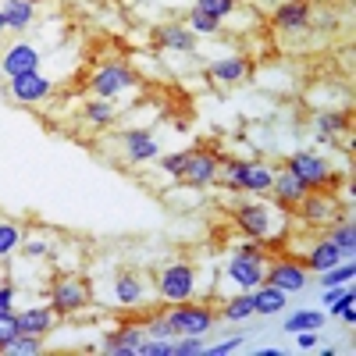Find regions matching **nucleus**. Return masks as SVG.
Masks as SVG:
<instances>
[{
  "instance_id": "obj_1",
  "label": "nucleus",
  "mask_w": 356,
  "mask_h": 356,
  "mask_svg": "<svg viewBox=\"0 0 356 356\" xmlns=\"http://www.w3.org/2000/svg\"><path fill=\"white\" fill-rule=\"evenodd\" d=\"M218 164H221V175H218V178H225V182H235L243 193H257V196L271 193L275 168L267 164V161H239V157L218 154Z\"/></svg>"
},
{
  "instance_id": "obj_2",
  "label": "nucleus",
  "mask_w": 356,
  "mask_h": 356,
  "mask_svg": "<svg viewBox=\"0 0 356 356\" xmlns=\"http://www.w3.org/2000/svg\"><path fill=\"white\" fill-rule=\"evenodd\" d=\"M86 89L93 97H104V100H122V97H129V93L139 89V75L125 61H104L100 68H93Z\"/></svg>"
},
{
  "instance_id": "obj_3",
  "label": "nucleus",
  "mask_w": 356,
  "mask_h": 356,
  "mask_svg": "<svg viewBox=\"0 0 356 356\" xmlns=\"http://www.w3.org/2000/svg\"><path fill=\"white\" fill-rule=\"evenodd\" d=\"M157 296H161L168 307L193 300V296H196V267L186 264V260L164 264L161 275H157Z\"/></svg>"
},
{
  "instance_id": "obj_4",
  "label": "nucleus",
  "mask_w": 356,
  "mask_h": 356,
  "mask_svg": "<svg viewBox=\"0 0 356 356\" xmlns=\"http://www.w3.org/2000/svg\"><path fill=\"white\" fill-rule=\"evenodd\" d=\"M235 225H239L250 239H264V243H271L282 232V218L275 214V207L264 203V200H250L243 207H235Z\"/></svg>"
},
{
  "instance_id": "obj_5",
  "label": "nucleus",
  "mask_w": 356,
  "mask_h": 356,
  "mask_svg": "<svg viewBox=\"0 0 356 356\" xmlns=\"http://www.w3.org/2000/svg\"><path fill=\"white\" fill-rule=\"evenodd\" d=\"M89 303H93V289H89V282H82L75 275L54 278V285H50V307H54L57 317H72V314L86 310Z\"/></svg>"
},
{
  "instance_id": "obj_6",
  "label": "nucleus",
  "mask_w": 356,
  "mask_h": 356,
  "mask_svg": "<svg viewBox=\"0 0 356 356\" xmlns=\"http://www.w3.org/2000/svg\"><path fill=\"white\" fill-rule=\"evenodd\" d=\"M168 317L175 324L178 339H182V335H211V328L218 324V310L207 307V303H196V300L168 307Z\"/></svg>"
},
{
  "instance_id": "obj_7",
  "label": "nucleus",
  "mask_w": 356,
  "mask_h": 356,
  "mask_svg": "<svg viewBox=\"0 0 356 356\" xmlns=\"http://www.w3.org/2000/svg\"><path fill=\"white\" fill-rule=\"evenodd\" d=\"M264 282L275 285L289 296L303 292L310 285V271L303 267V260H292V257H275L271 264H264Z\"/></svg>"
},
{
  "instance_id": "obj_8",
  "label": "nucleus",
  "mask_w": 356,
  "mask_h": 356,
  "mask_svg": "<svg viewBox=\"0 0 356 356\" xmlns=\"http://www.w3.org/2000/svg\"><path fill=\"white\" fill-rule=\"evenodd\" d=\"M4 89H8V97H11L15 104L36 107V104H43V100L54 97V79H47L43 72H25V75L8 79Z\"/></svg>"
},
{
  "instance_id": "obj_9",
  "label": "nucleus",
  "mask_w": 356,
  "mask_h": 356,
  "mask_svg": "<svg viewBox=\"0 0 356 356\" xmlns=\"http://www.w3.org/2000/svg\"><path fill=\"white\" fill-rule=\"evenodd\" d=\"M43 65V50L29 40H15L11 47H4L0 54V75L4 79H15V75H25V72H40Z\"/></svg>"
},
{
  "instance_id": "obj_10",
  "label": "nucleus",
  "mask_w": 356,
  "mask_h": 356,
  "mask_svg": "<svg viewBox=\"0 0 356 356\" xmlns=\"http://www.w3.org/2000/svg\"><path fill=\"white\" fill-rule=\"evenodd\" d=\"M285 168L300 178V182H307L310 189H324L328 186V175H332V164L324 161L321 154H314V150H296L285 161Z\"/></svg>"
},
{
  "instance_id": "obj_11",
  "label": "nucleus",
  "mask_w": 356,
  "mask_h": 356,
  "mask_svg": "<svg viewBox=\"0 0 356 356\" xmlns=\"http://www.w3.org/2000/svg\"><path fill=\"white\" fill-rule=\"evenodd\" d=\"M221 175V164H218V154L214 150H189V161L182 168V182L193 186V189H211Z\"/></svg>"
},
{
  "instance_id": "obj_12",
  "label": "nucleus",
  "mask_w": 356,
  "mask_h": 356,
  "mask_svg": "<svg viewBox=\"0 0 356 356\" xmlns=\"http://www.w3.org/2000/svg\"><path fill=\"white\" fill-rule=\"evenodd\" d=\"M225 278L239 289V292H253V289L264 282V260H253V257L235 253V257L225 264Z\"/></svg>"
},
{
  "instance_id": "obj_13",
  "label": "nucleus",
  "mask_w": 356,
  "mask_h": 356,
  "mask_svg": "<svg viewBox=\"0 0 356 356\" xmlns=\"http://www.w3.org/2000/svg\"><path fill=\"white\" fill-rule=\"evenodd\" d=\"M307 193H310V186L300 182V178H296L289 168H278V171H275L271 196H275V203L282 207V211H292V207H300V203L307 200Z\"/></svg>"
},
{
  "instance_id": "obj_14",
  "label": "nucleus",
  "mask_w": 356,
  "mask_h": 356,
  "mask_svg": "<svg viewBox=\"0 0 356 356\" xmlns=\"http://www.w3.org/2000/svg\"><path fill=\"white\" fill-rule=\"evenodd\" d=\"M0 15L8 22V33H29L40 22V0H0Z\"/></svg>"
},
{
  "instance_id": "obj_15",
  "label": "nucleus",
  "mask_w": 356,
  "mask_h": 356,
  "mask_svg": "<svg viewBox=\"0 0 356 356\" xmlns=\"http://www.w3.org/2000/svg\"><path fill=\"white\" fill-rule=\"evenodd\" d=\"M111 292H114L118 307H139V303H146V296H150L146 278L136 275V271H118L114 282H111Z\"/></svg>"
},
{
  "instance_id": "obj_16",
  "label": "nucleus",
  "mask_w": 356,
  "mask_h": 356,
  "mask_svg": "<svg viewBox=\"0 0 356 356\" xmlns=\"http://www.w3.org/2000/svg\"><path fill=\"white\" fill-rule=\"evenodd\" d=\"M278 33H307L310 29V4L307 0H285V4L275 8L271 15Z\"/></svg>"
},
{
  "instance_id": "obj_17",
  "label": "nucleus",
  "mask_w": 356,
  "mask_h": 356,
  "mask_svg": "<svg viewBox=\"0 0 356 356\" xmlns=\"http://www.w3.org/2000/svg\"><path fill=\"white\" fill-rule=\"evenodd\" d=\"M15 321H18V332H22V335H40V339H47V335L54 332L57 314H54V307H50V303H36V307L18 310V314H15Z\"/></svg>"
},
{
  "instance_id": "obj_18",
  "label": "nucleus",
  "mask_w": 356,
  "mask_h": 356,
  "mask_svg": "<svg viewBox=\"0 0 356 356\" xmlns=\"http://www.w3.org/2000/svg\"><path fill=\"white\" fill-rule=\"evenodd\" d=\"M122 146H125L129 164H146V161H157L161 157V143L154 139V132H143V129L125 132L122 136Z\"/></svg>"
},
{
  "instance_id": "obj_19",
  "label": "nucleus",
  "mask_w": 356,
  "mask_h": 356,
  "mask_svg": "<svg viewBox=\"0 0 356 356\" xmlns=\"http://www.w3.org/2000/svg\"><path fill=\"white\" fill-rule=\"evenodd\" d=\"M146 339V328L143 324H122L118 332H111L104 339V353L107 356H136L139 342Z\"/></svg>"
},
{
  "instance_id": "obj_20",
  "label": "nucleus",
  "mask_w": 356,
  "mask_h": 356,
  "mask_svg": "<svg viewBox=\"0 0 356 356\" xmlns=\"http://www.w3.org/2000/svg\"><path fill=\"white\" fill-rule=\"evenodd\" d=\"M154 36H157V47H161V50H171V54H193V50H196V36L189 33L186 25H178V22L157 25Z\"/></svg>"
},
{
  "instance_id": "obj_21",
  "label": "nucleus",
  "mask_w": 356,
  "mask_h": 356,
  "mask_svg": "<svg viewBox=\"0 0 356 356\" xmlns=\"http://www.w3.org/2000/svg\"><path fill=\"white\" fill-rule=\"evenodd\" d=\"M339 260H349V257H342V250H339L332 239H317V243L307 250L303 267H307V271H314V275H321V271H328V267H335Z\"/></svg>"
},
{
  "instance_id": "obj_22",
  "label": "nucleus",
  "mask_w": 356,
  "mask_h": 356,
  "mask_svg": "<svg viewBox=\"0 0 356 356\" xmlns=\"http://www.w3.org/2000/svg\"><path fill=\"white\" fill-rule=\"evenodd\" d=\"M250 75V61L243 54H228V57H218V61L211 65V79L221 82V86H235L243 82Z\"/></svg>"
},
{
  "instance_id": "obj_23",
  "label": "nucleus",
  "mask_w": 356,
  "mask_h": 356,
  "mask_svg": "<svg viewBox=\"0 0 356 356\" xmlns=\"http://www.w3.org/2000/svg\"><path fill=\"white\" fill-rule=\"evenodd\" d=\"M285 307H289V292H282V289H275V285H267V282H260V285L253 289V314L275 317V314H282Z\"/></svg>"
},
{
  "instance_id": "obj_24",
  "label": "nucleus",
  "mask_w": 356,
  "mask_h": 356,
  "mask_svg": "<svg viewBox=\"0 0 356 356\" xmlns=\"http://www.w3.org/2000/svg\"><path fill=\"white\" fill-rule=\"evenodd\" d=\"M82 122L93 129H107L118 122V100H104V97H89L82 104Z\"/></svg>"
},
{
  "instance_id": "obj_25",
  "label": "nucleus",
  "mask_w": 356,
  "mask_h": 356,
  "mask_svg": "<svg viewBox=\"0 0 356 356\" xmlns=\"http://www.w3.org/2000/svg\"><path fill=\"white\" fill-rule=\"evenodd\" d=\"M300 211H303L307 221H314V225L335 221V200H332V196H324V193H317V189H310L307 200L300 203Z\"/></svg>"
},
{
  "instance_id": "obj_26",
  "label": "nucleus",
  "mask_w": 356,
  "mask_h": 356,
  "mask_svg": "<svg viewBox=\"0 0 356 356\" xmlns=\"http://www.w3.org/2000/svg\"><path fill=\"white\" fill-rule=\"evenodd\" d=\"M22 239H25V228L11 218H0V264H8L22 250Z\"/></svg>"
},
{
  "instance_id": "obj_27",
  "label": "nucleus",
  "mask_w": 356,
  "mask_h": 356,
  "mask_svg": "<svg viewBox=\"0 0 356 356\" xmlns=\"http://www.w3.org/2000/svg\"><path fill=\"white\" fill-rule=\"evenodd\" d=\"M314 122H317V136H321V143H332L335 136H342V132L349 129V114H342V111H321Z\"/></svg>"
},
{
  "instance_id": "obj_28",
  "label": "nucleus",
  "mask_w": 356,
  "mask_h": 356,
  "mask_svg": "<svg viewBox=\"0 0 356 356\" xmlns=\"http://www.w3.org/2000/svg\"><path fill=\"white\" fill-rule=\"evenodd\" d=\"M218 317H225V321H232V324L250 321V317H253V292H235L232 300H225V307H221Z\"/></svg>"
},
{
  "instance_id": "obj_29",
  "label": "nucleus",
  "mask_w": 356,
  "mask_h": 356,
  "mask_svg": "<svg viewBox=\"0 0 356 356\" xmlns=\"http://www.w3.org/2000/svg\"><path fill=\"white\" fill-rule=\"evenodd\" d=\"M328 239L342 250V257H349L353 260V250H356V228H353V214H346V218H335L332 221V235Z\"/></svg>"
},
{
  "instance_id": "obj_30",
  "label": "nucleus",
  "mask_w": 356,
  "mask_h": 356,
  "mask_svg": "<svg viewBox=\"0 0 356 356\" xmlns=\"http://www.w3.org/2000/svg\"><path fill=\"white\" fill-rule=\"evenodd\" d=\"M324 321H328V314H321V310H296L292 317H285V332H289V335L307 332V328H317V332H321Z\"/></svg>"
},
{
  "instance_id": "obj_31",
  "label": "nucleus",
  "mask_w": 356,
  "mask_h": 356,
  "mask_svg": "<svg viewBox=\"0 0 356 356\" xmlns=\"http://www.w3.org/2000/svg\"><path fill=\"white\" fill-rule=\"evenodd\" d=\"M186 29H189L193 36H218V33H221V22L193 8V11L186 15Z\"/></svg>"
},
{
  "instance_id": "obj_32",
  "label": "nucleus",
  "mask_w": 356,
  "mask_h": 356,
  "mask_svg": "<svg viewBox=\"0 0 356 356\" xmlns=\"http://www.w3.org/2000/svg\"><path fill=\"white\" fill-rule=\"evenodd\" d=\"M317 278H321V285H353V278H356V264H353V260H339L335 267L321 271Z\"/></svg>"
},
{
  "instance_id": "obj_33",
  "label": "nucleus",
  "mask_w": 356,
  "mask_h": 356,
  "mask_svg": "<svg viewBox=\"0 0 356 356\" xmlns=\"http://www.w3.org/2000/svg\"><path fill=\"white\" fill-rule=\"evenodd\" d=\"M193 8L203 11V15H211V18H218V22H225V18H232L235 11H239V0H196Z\"/></svg>"
},
{
  "instance_id": "obj_34",
  "label": "nucleus",
  "mask_w": 356,
  "mask_h": 356,
  "mask_svg": "<svg viewBox=\"0 0 356 356\" xmlns=\"http://www.w3.org/2000/svg\"><path fill=\"white\" fill-rule=\"evenodd\" d=\"M4 353H8V356H40V353H43V339H40V335H22V332H18Z\"/></svg>"
},
{
  "instance_id": "obj_35",
  "label": "nucleus",
  "mask_w": 356,
  "mask_h": 356,
  "mask_svg": "<svg viewBox=\"0 0 356 356\" xmlns=\"http://www.w3.org/2000/svg\"><path fill=\"white\" fill-rule=\"evenodd\" d=\"M328 310H332V317H339L342 324H356V292H353V289H346V292L339 296V300H335Z\"/></svg>"
},
{
  "instance_id": "obj_36",
  "label": "nucleus",
  "mask_w": 356,
  "mask_h": 356,
  "mask_svg": "<svg viewBox=\"0 0 356 356\" xmlns=\"http://www.w3.org/2000/svg\"><path fill=\"white\" fill-rule=\"evenodd\" d=\"M146 335L150 339H178V332H175V324H171V317H168V310L164 314H154V317H146Z\"/></svg>"
},
{
  "instance_id": "obj_37",
  "label": "nucleus",
  "mask_w": 356,
  "mask_h": 356,
  "mask_svg": "<svg viewBox=\"0 0 356 356\" xmlns=\"http://www.w3.org/2000/svg\"><path fill=\"white\" fill-rule=\"evenodd\" d=\"M136 356H175V339H150V335H146L139 342Z\"/></svg>"
},
{
  "instance_id": "obj_38",
  "label": "nucleus",
  "mask_w": 356,
  "mask_h": 356,
  "mask_svg": "<svg viewBox=\"0 0 356 356\" xmlns=\"http://www.w3.org/2000/svg\"><path fill=\"white\" fill-rule=\"evenodd\" d=\"M203 335H182V342H175V356H203Z\"/></svg>"
},
{
  "instance_id": "obj_39",
  "label": "nucleus",
  "mask_w": 356,
  "mask_h": 356,
  "mask_svg": "<svg viewBox=\"0 0 356 356\" xmlns=\"http://www.w3.org/2000/svg\"><path fill=\"white\" fill-rule=\"evenodd\" d=\"M186 161H189V154H168V157H161V171H164L168 178H178V182H182Z\"/></svg>"
},
{
  "instance_id": "obj_40",
  "label": "nucleus",
  "mask_w": 356,
  "mask_h": 356,
  "mask_svg": "<svg viewBox=\"0 0 356 356\" xmlns=\"http://www.w3.org/2000/svg\"><path fill=\"white\" fill-rule=\"evenodd\" d=\"M243 342H246L243 335H228V339H225V342H218V346H207V353H203V356H228V353H239V349H243Z\"/></svg>"
},
{
  "instance_id": "obj_41",
  "label": "nucleus",
  "mask_w": 356,
  "mask_h": 356,
  "mask_svg": "<svg viewBox=\"0 0 356 356\" xmlns=\"http://www.w3.org/2000/svg\"><path fill=\"white\" fill-rule=\"evenodd\" d=\"M235 253H243V257H253V260H264V264H267V243H264V239H250V235H246Z\"/></svg>"
},
{
  "instance_id": "obj_42",
  "label": "nucleus",
  "mask_w": 356,
  "mask_h": 356,
  "mask_svg": "<svg viewBox=\"0 0 356 356\" xmlns=\"http://www.w3.org/2000/svg\"><path fill=\"white\" fill-rule=\"evenodd\" d=\"M15 335H18V321H15V314H0V353L11 346Z\"/></svg>"
},
{
  "instance_id": "obj_43",
  "label": "nucleus",
  "mask_w": 356,
  "mask_h": 356,
  "mask_svg": "<svg viewBox=\"0 0 356 356\" xmlns=\"http://www.w3.org/2000/svg\"><path fill=\"white\" fill-rule=\"evenodd\" d=\"M50 253V243L47 239H22V257L29 260H43Z\"/></svg>"
},
{
  "instance_id": "obj_44",
  "label": "nucleus",
  "mask_w": 356,
  "mask_h": 356,
  "mask_svg": "<svg viewBox=\"0 0 356 356\" xmlns=\"http://www.w3.org/2000/svg\"><path fill=\"white\" fill-rule=\"evenodd\" d=\"M15 300H18V289L11 282L0 285V314H15Z\"/></svg>"
},
{
  "instance_id": "obj_45",
  "label": "nucleus",
  "mask_w": 356,
  "mask_h": 356,
  "mask_svg": "<svg viewBox=\"0 0 356 356\" xmlns=\"http://www.w3.org/2000/svg\"><path fill=\"white\" fill-rule=\"evenodd\" d=\"M317 342H321L317 328H307V332H296V349H300V353H310V349H317Z\"/></svg>"
},
{
  "instance_id": "obj_46",
  "label": "nucleus",
  "mask_w": 356,
  "mask_h": 356,
  "mask_svg": "<svg viewBox=\"0 0 356 356\" xmlns=\"http://www.w3.org/2000/svg\"><path fill=\"white\" fill-rule=\"evenodd\" d=\"M257 356H282V349H275V346H260Z\"/></svg>"
},
{
  "instance_id": "obj_47",
  "label": "nucleus",
  "mask_w": 356,
  "mask_h": 356,
  "mask_svg": "<svg viewBox=\"0 0 356 356\" xmlns=\"http://www.w3.org/2000/svg\"><path fill=\"white\" fill-rule=\"evenodd\" d=\"M4 33H8V22H4V15H0V40H4Z\"/></svg>"
}]
</instances>
